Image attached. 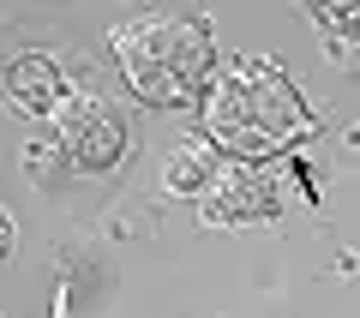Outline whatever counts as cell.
<instances>
[{
    "label": "cell",
    "mask_w": 360,
    "mask_h": 318,
    "mask_svg": "<svg viewBox=\"0 0 360 318\" xmlns=\"http://www.w3.org/2000/svg\"><path fill=\"white\" fill-rule=\"evenodd\" d=\"M319 132L312 102L300 96V84L264 54L234 61L222 78H210L205 90V139L234 163H270L288 156L295 144H307Z\"/></svg>",
    "instance_id": "1"
},
{
    "label": "cell",
    "mask_w": 360,
    "mask_h": 318,
    "mask_svg": "<svg viewBox=\"0 0 360 318\" xmlns=\"http://www.w3.org/2000/svg\"><path fill=\"white\" fill-rule=\"evenodd\" d=\"M115 54L127 84L156 108H180L210 90L217 78V42L205 18H139L115 30Z\"/></svg>",
    "instance_id": "2"
},
{
    "label": "cell",
    "mask_w": 360,
    "mask_h": 318,
    "mask_svg": "<svg viewBox=\"0 0 360 318\" xmlns=\"http://www.w3.org/2000/svg\"><path fill=\"white\" fill-rule=\"evenodd\" d=\"M54 144L60 156L78 168V174H108V168L127 156V127L108 102L84 96V102H60V127H54Z\"/></svg>",
    "instance_id": "3"
},
{
    "label": "cell",
    "mask_w": 360,
    "mask_h": 318,
    "mask_svg": "<svg viewBox=\"0 0 360 318\" xmlns=\"http://www.w3.org/2000/svg\"><path fill=\"white\" fill-rule=\"evenodd\" d=\"M198 210L210 222H264L283 210V180L270 174V163H222Z\"/></svg>",
    "instance_id": "4"
},
{
    "label": "cell",
    "mask_w": 360,
    "mask_h": 318,
    "mask_svg": "<svg viewBox=\"0 0 360 318\" xmlns=\"http://www.w3.org/2000/svg\"><path fill=\"white\" fill-rule=\"evenodd\" d=\"M6 102H13L18 115L42 120V115H60L66 102V72L54 54H18L6 61Z\"/></svg>",
    "instance_id": "5"
},
{
    "label": "cell",
    "mask_w": 360,
    "mask_h": 318,
    "mask_svg": "<svg viewBox=\"0 0 360 318\" xmlns=\"http://www.w3.org/2000/svg\"><path fill=\"white\" fill-rule=\"evenodd\" d=\"M217 174H222V151H217L210 139H186L174 156H168V168H162V186L174 192V198H205Z\"/></svg>",
    "instance_id": "6"
},
{
    "label": "cell",
    "mask_w": 360,
    "mask_h": 318,
    "mask_svg": "<svg viewBox=\"0 0 360 318\" xmlns=\"http://www.w3.org/2000/svg\"><path fill=\"white\" fill-rule=\"evenodd\" d=\"M6 258H13V217L0 210V265H6Z\"/></svg>",
    "instance_id": "7"
}]
</instances>
